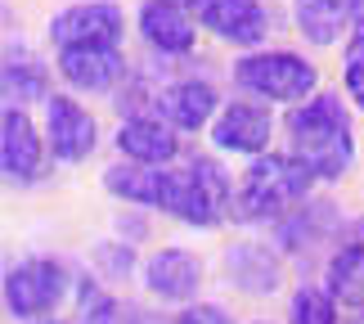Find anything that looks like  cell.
Wrapping results in <instances>:
<instances>
[{
  "instance_id": "1",
  "label": "cell",
  "mask_w": 364,
  "mask_h": 324,
  "mask_svg": "<svg viewBox=\"0 0 364 324\" xmlns=\"http://www.w3.org/2000/svg\"><path fill=\"white\" fill-rule=\"evenodd\" d=\"M288 140H292V153L319 180H342L355 167V131H351V113H346L342 95L315 90L306 104H292Z\"/></svg>"
},
{
  "instance_id": "2",
  "label": "cell",
  "mask_w": 364,
  "mask_h": 324,
  "mask_svg": "<svg viewBox=\"0 0 364 324\" xmlns=\"http://www.w3.org/2000/svg\"><path fill=\"white\" fill-rule=\"evenodd\" d=\"M319 176L297 153H257L247 158V172L234 185V216L239 221H284L292 207L311 199Z\"/></svg>"
},
{
  "instance_id": "3",
  "label": "cell",
  "mask_w": 364,
  "mask_h": 324,
  "mask_svg": "<svg viewBox=\"0 0 364 324\" xmlns=\"http://www.w3.org/2000/svg\"><path fill=\"white\" fill-rule=\"evenodd\" d=\"M162 212L180 225H193V230H216V225L234 212L230 172L216 158H193L189 167H180V172L166 176Z\"/></svg>"
},
{
  "instance_id": "4",
  "label": "cell",
  "mask_w": 364,
  "mask_h": 324,
  "mask_svg": "<svg viewBox=\"0 0 364 324\" xmlns=\"http://www.w3.org/2000/svg\"><path fill=\"white\" fill-rule=\"evenodd\" d=\"M234 81L261 104H306L319 90L315 63L292 50H247L234 59Z\"/></svg>"
},
{
  "instance_id": "5",
  "label": "cell",
  "mask_w": 364,
  "mask_h": 324,
  "mask_svg": "<svg viewBox=\"0 0 364 324\" xmlns=\"http://www.w3.org/2000/svg\"><path fill=\"white\" fill-rule=\"evenodd\" d=\"M68 266L59 257H27L5 271V311L23 324L50 320L68 298Z\"/></svg>"
},
{
  "instance_id": "6",
  "label": "cell",
  "mask_w": 364,
  "mask_h": 324,
  "mask_svg": "<svg viewBox=\"0 0 364 324\" xmlns=\"http://www.w3.org/2000/svg\"><path fill=\"white\" fill-rule=\"evenodd\" d=\"M50 162H54L50 140L36 131L32 113L23 104H5V113H0V172H5V180L27 189L46 180Z\"/></svg>"
},
{
  "instance_id": "7",
  "label": "cell",
  "mask_w": 364,
  "mask_h": 324,
  "mask_svg": "<svg viewBox=\"0 0 364 324\" xmlns=\"http://www.w3.org/2000/svg\"><path fill=\"white\" fill-rule=\"evenodd\" d=\"M126 36V14L117 0H77L50 19L54 50H77V46H117Z\"/></svg>"
},
{
  "instance_id": "8",
  "label": "cell",
  "mask_w": 364,
  "mask_h": 324,
  "mask_svg": "<svg viewBox=\"0 0 364 324\" xmlns=\"http://www.w3.org/2000/svg\"><path fill=\"white\" fill-rule=\"evenodd\" d=\"M46 140H50L54 162L77 167L100 145V122H95V113L77 95H50L46 100Z\"/></svg>"
},
{
  "instance_id": "9",
  "label": "cell",
  "mask_w": 364,
  "mask_h": 324,
  "mask_svg": "<svg viewBox=\"0 0 364 324\" xmlns=\"http://www.w3.org/2000/svg\"><path fill=\"white\" fill-rule=\"evenodd\" d=\"M274 140V113L261 100H230L220 104L216 122H212V145L220 153H239V158H257L270 149Z\"/></svg>"
},
{
  "instance_id": "10",
  "label": "cell",
  "mask_w": 364,
  "mask_h": 324,
  "mask_svg": "<svg viewBox=\"0 0 364 324\" xmlns=\"http://www.w3.org/2000/svg\"><path fill=\"white\" fill-rule=\"evenodd\" d=\"M203 257L180 244H166L158 248L153 257L144 261V288L153 293L158 302L166 306H189L198 302V288H203Z\"/></svg>"
},
{
  "instance_id": "11",
  "label": "cell",
  "mask_w": 364,
  "mask_h": 324,
  "mask_svg": "<svg viewBox=\"0 0 364 324\" xmlns=\"http://www.w3.org/2000/svg\"><path fill=\"white\" fill-rule=\"evenodd\" d=\"M59 77L73 86L77 95H108L126 81V59L117 46H77V50H59Z\"/></svg>"
},
{
  "instance_id": "12",
  "label": "cell",
  "mask_w": 364,
  "mask_h": 324,
  "mask_svg": "<svg viewBox=\"0 0 364 324\" xmlns=\"http://www.w3.org/2000/svg\"><path fill=\"white\" fill-rule=\"evenodd\" d=\"M324 288L346 311H364V216L338 230V244L324 266Z\"/></svg>"
},
{
  "instance_id": "13",
  "label": "cell",
  "mask_w": 364,
  "mask_h": 324,
  "mask_svg": "<svg viewBox=\"0 0 364 324\" xmlns=\"http://www.w3.org/2000/svg\"><path fill=\"white\" fill-rule=\"evenodd\" d=\"M153 113L166 117L180 135H185V131H212V122L220 113V90L212 86V81H203V77L171 81L166 90H158Z\"/></svg>"
},
{
  "instance_id": "14",
  "label": "cell",
  "mask_w": 364,
  "mask_h": 324,
  "mask_svg": "<svg viewBox=\"0 0 364 324\" xmlns=\"http://www.w3.org/2000/svg\"><path fill=\"white\" fill-rule=\"evenodd\" d=\"M113 149L126 162H144V167H171L180 158V131L166 117H149V113H135L126 117L113 135Z\"/></svg>"
},
{
  "instance_id": "15",
  "label": "cell",
  "mask_w": 364,
  "mask_h": 324,
  "mask_svg": "<svg viewBox=\"0 0 364 324\" xmlns=\"http://www.w3.org/2000/svg\"><path fill=\"white\" fill-rule=\"evenodd\" d=\"M135 27H139V36L149 41V50H158V54H189L198 46V23H193V14L185 5H176V0H144Z\"/></svg>"
},
{
  "instance_id": "16",
  "label": "cell",
  "mask_w": 364,
  "mask_h": 324,
  "mask_svg": "<svg viewBox=\"0 0 364 324\" xmlns=\"http://www.w3.org/2000/svg\"><path fill=\"white\" fill-rule=\"evenodd\" d=\"M198 23L234 50H257L270 27L261 0H212L207 9H198Z\"/></svg>"
},
{
  "instance_id": "17",
  "label": "cell",
  "mask_w": 364,
  "mask_h": 324,
  "mask_svg": "<svg viewBox=\"0 0 364 324\" xmlns=\"http://www.w3.org/2000/svg\"><path fill=\"white\" fill-rule=\"evenodd\" d=\"M225 275H230V284L239 293H247V298H270L279 288V279H284V266H279V252L243 239V244L225 248Z\"/></svg>"
},
{
  "instance_id": "18",
  "label": "cell",
  "mask_w": 364,
  "mask_h": 324,
  "mask_svg": "<svg viewBox=\"0 0 364 324\" xmlns=\"http://www.w3.org/2000/svg\"><path fill=\"white\" fill-rule=\"evenodd\" d=\"M166 176L171 167H144V162H113L104 172V189L122 203H135V207H153L162 212V199H166Z\"/></svg>"
},
{
  "instance_id": "19",
  "label": "cell",
  "mask_w": 364,
  "mask_h": 324,
  "mask_svg": "<svg viewBox=\"0 0 364 324\" xmlns=\"http://www.w3.org/2000/svg\"><path fill=\"white\" fill-rule=\"evenodd\" d=\"M338 230H342L338 212H333L328 203H315V199H306L301 207H292L284 221H274V234H279V244H284V252L315 248L319 239H328V234H338Z\"/></svg>"
},
{
  "instance_id": "20",
  "label": "cell",
  "mask_w": 364,
  "mask_h": 324,
  "mask_svg": "<svg viewBox=\"0 0 364 324\" xmlns=\"http://www.w3.org/2000/svg\"><path fill=\"white\" fill-rule=\"evenodd\" d=\"M292 23L311 46H338L351 23V0H292Z\"/></svg>"
},
{
  "instance_id": "21",
  "label": "cell",
  "mask_w": 364,
  "mask_h": 324,
  "mask_svg": "<svg viewBox=\"0 0 364 324\" xmlns=\"http://www.w3.org/2000/svg\"><path fill=\"white\" fill-rule=\"evenodd\" d=\"M5 95H9V104L18 100L23 108L32 104V100H50V73H46V63L32 59L27 50L18 54H5Z\"/></svg>"
},
{
  "instance_id": "22",
  "label": "cell",
  "mask_w": 364,
  "mask_h": 324,
  "mask_svg": "<svg viewBox=\"0 0 364 324\" xmlns=\"http://www.w3.org/2000/svg\"><path fill=\"white\" fill-rule=\"evenodd\" d=\"M131 306L117 293H108L95 279H81V306H77V324H131Z\"/></svg>"
},
{
  "instance_id": "23",
  "label": "cell",
  "mask_w": 364,
  "mask_h": 324,
  "mask_svg": "<svg viewBox=\"0 0 364 324\" xmlns=\"http://www.w3.org/2000/svg\"><path fill=\"white\" fill-rule=\"evenodd\" d=\"M288 324H338V298L324 284H301L288 298Z\"/></svg>"
},
{
  "instance_id": "24",
  "label": "cell",
  "mask_w": 364,
  "mask_h": 324,
  "mask_svg": "<svg viewBox=\"0 0 364 324\" xmlns=\"http://www.w3.org/2000/svg\"><path fill=\"white\" fill-rule=\"evenodd\" d=\"M90 271L100 279H108V284H122V279L135 275V248L126 239H104L90 252Z\"/></svg>"
},
{
  "instance_id": "25",
  "label": "cell",
  "mask_w": 364,
  "mask_h": 324,
  "mask_svg": "<svg viewBox=\"0 0 364 324\" xmlns=\"http://www.w3.org/2000/svg\"><path fill=\"white\" fill-rule=\"evenodd\" d=\"M342 90L364 113V54H355V50H346V59H342Z\"/></svg>"
},
{
  "instance_id": "26",
  "label": "cell",
  "mask_w": 364,
  "mask_h": 324,
  "mask_svg": "<svg viewBox=\"0 0 364 324\" xmlns=\"http://www.w3.org/2000/svg\"><path fill=\"white\" fill-rule=\"evenodd\" d=\"M176 324H234V315L216 302H189L185 311L176 315Z\"/></svg>"
},
{
  "instance_id": "27",
  "label": "cell",
  "mask_w": 364,
  "mask_h": 324,
  "mask_svg": "<svg viewBox=\"0 0 364 324\" xmlns=\"http://www.w3.org/2000/svg\"><path fill=\"white\" fill-rule=\"evenodd\" d=\"M351 23H355V32L364 27V0H351Z\"/></svg>"
},
{
  "instance_id": "28",
  "label": "cell",
  "mask_w": 364,
  "mask_h": 324,
  "mask_svg": "<svg viewBox=\"0 0 364 324\" xmlns=\"http://www.w3.org/2000/svg\"><path fill=\"white\" fill-rule=\"evenodd\" d=\"M176 5H185V9L193 14V9H207V5H212V0H176Z\"/></svg>"
},
{
  "instance_id": "29",
  "label": "cell",
  "mask_w": 364,
  "mask_h": 324,
  "mask_svg": "<svg viewBox=\"0 0 364 324\" xmlns=\"http://www.w3.org/2000/svg\"><path fill=\"white\" fill-rule=\"evenodd\" d=\"M36 324H63V320H54V315H50V320H36Z\"/></svg>"
},
{
  "instance_id": "30",
  "label": "cell",
  "mask_w": 364,
  "mask_h": 324,
  "mask_svg": "<svg viewBox=\"0 0 364 324\" xmlns=\"http://www.w3.org/2000/svg\"><path fill=\"white\" fill-rule=\"evenodd\" d=\"M351 324H364V311H355V320H351Z\"/></svg>"
},
{
  "instance_id": "31",
  "label": "cell",
  "mask_w": 364,
  "mask_h": 324,
  "mask_svg": "<svg viewBox=\"0 0 364 324\" xmlns=\"http://www.w3.org/2000/svg\"><path fill=\"white\" fill-rule=\"evenodd\" d=\"M252 324H270V320H252Z\"/></svg>"
}]
</instances>
